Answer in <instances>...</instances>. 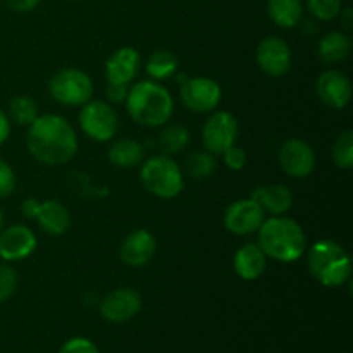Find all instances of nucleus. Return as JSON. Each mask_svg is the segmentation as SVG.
I'll list each match as a JSON object with an SVG mask.
<instances>
[{
	"label": "nucleus",
	"mask_w": 353,
	"mask_h": 353,
	"mask_svg": "<svg viewBox=\"0 0 353 353\" xmlns=\"http://www.w3.org/2000/svg\"><path fill=\"white\" fill-rule=\"evenodd\" d=\"M26 145L41 164L64 165L78 154V134L65 117L43 114L28 126Z\"/></svg>",
	"instance_id": "1"
},
{
	"label": "nucleus",
	"mask_w": 353,
	"mask_h": 353,
	"mask_svg": "<svg viewBox=\"0 0 353 353\" xmlns=\"http://www.w3.org/2000/svg\"><path fill=\"white\" fill-rule=\"evenodd\" d=\"M259 247L276 262L292 264L307 252V234L292 217L272 216L259 228Z\"/></svg>",
	"instance_id": "2"
},
{
	"label": "nucleus",
	"mask_w": 353,
	"mask_h": 353,
	"mask_svg": "<svg viewBox=\"0 0 353 353\" xmlns=\"http://www.w3.org/2000/svg\"><path fill=\"white\" fill-rule=\"evenodd\" d=\"M124 103L131 119L147 128L164 126L174 112V100L169 90L154 79H143L130 86Z\"/></svg>",
	"instance_id": "3"
},
{
	"label": "nucleus",
	"mask_w": 353,
	"mask_h": 353,
	"mask_svg": "<svg viewBox=\"0 0 353 353\" xmlns=\"http://www.w3.org/2000/svg\"><path fill=\"white\" fill-rule=\"evenodd\" d=\"M307 265L312 278L326 288H340L350 281V255L334 240L316 241L307 254Z\"/></svg>",
	"instance_id": "4"
},
{
	"label": "nucleus",
	"mask_w": 353,
	"mask_h": 353,
	"mask_svg": "<svg viewBox=\"0 0 353 353\" xmlns=\"http://www.w3.org/2000/svg\"><path fill=\"white\" fill-rule=\"evenodd\" d=\"M141 183L159 199H176L185 186V174L171 155H154L141 162Z\"/></svg>",
	"instance_id": "5"
},
{
	"label": "nucleus",
	"mask_w": 353,
	"mask_h": 353,
	"mask_svg": "<svg viewBox=\"0 0 353 353\" xmlns=\"http://www.w3.org/2000/svg\"><path fill=\"white\" fill-rule=\"evenodd\" d=\"M52 99L65 107H81L93 99L92 78L85 71L76 68H64L55 72L48 83Z\"/></svg>",
	"instance_id": "6"
},
{
	"label": "nucleus",
	"mask_w": 353,
	"mask_h": 353,
	"mask_svg": "<svg viewBox=\"0 0 353 353\" xmlns=\"http://www.w3.org/2000/svg\"><path fill=\"white\" fill-rule=\"evenodd\" d=\"M79 128L95 141L112 140L119 130V116L110 103L103 100H90L79 110Z\"/></svg>",
	"instance_id": "7"
},
{
	"label": "nucleus",
	"mask_w": 353,
	"mask_h": 353,
	"mask_svg": "<svg viewBox=\"0 0 353 353\" xmlns=\"http://www.w3.org/2000/svg\"><path fill=\"white\" fill-rule=\"evenodd\" d=\"M179 99L183 105L196 114H205L216 110L223 99V90L219 83L205 76H193V78L179 79Z\"/></svg>",
	"instance_id": "8"
},
{
	"label": "nucleus",
	"mask_w": 353,
	"mask_h": 353,
	"mask_svg": "<svg viewBox=\"0 0 353 353\" xmlns=\"http://www.w3.org/2000/svg\"><path fill=\"white\" fill-rule=\"evenodd\" d=\"M240 134L238 119L228 110H217L202 128V143L207 152L214 155H221L228 148L236 145Z\"/></svg>",
	"instance_id": "9"
},
{
	"label": "nucleus",
	"mask_w": 353,
	"mask_h": 353,
	"mask_svg": "<svg viewBox=\"0 0 353 353\" xmlns=\"http://www.w3.org/2000/svg\"><path fill=\"white\" fill-rule=\"evenodd\" d=\"M278 162L281 171L290 178L303 179L312 174L316 169V150L309 141L300 140V138H290L279 147Z\"/></svg>",
	"instance_id": "10"
},
{
	"label": "nucleus",
	"mask_w": 353,
	"mask_h": 353,
	"mask_svg": "<svg viewBox=\"0 0 353 353\" xmlns=\"http://www.w3.org/2000/svg\"><path fill=\"white\" fill-rule=\"evenodd\" d=\"M255 61L259 68L271 78H281L288 74L293 64V55L290 45L281 37H265L259 41L255 50Z\"/></svg>",
	"instance_id": "11"
},
{
	"label": "nucleus",
	"mask_w": 353,
	"mask_h": 353,
	"mask_svg": "<svg viewBox=\"0 0 353 353\" xmlns=\"http://www.w3.org/2000/svg\"><path fill=\"white\" fill-rule=\"evenodd\" d=\"M265 219V212L252 196L234 200L224 212V228L236 236L257 233Z\"/></svg>",
	"instance_id": "12"
},
{
	"label": "nucleus",
	"mask_w": 353,
	"mask_h": 353,
	"mask_svg": "<svg viewBox=\"0 0 353 353\" xmlns=\"http://www.w3.org/2000/svg\"><path fill=\"white\" fill-rule=\"evenodd\" d=\"M100 316L112 324H123L134 319L141 310V295L133 288H116L100 300Z\"/></svg>",
	"instance_id": "13"
},
{
	"label": "nucleus",
	"mask_w": 353,
	"mask_h": 353,
	"mask_svg": "<svg viewBox=\"0 0 353 353\" xmlns=\"http://www.w3.org/2000/svg\"><path fill=\"white\" fill-rule=\"evenodd\" d=\"M316 92L324 105L333 110H341L352 100V83L340 69H326L317 78Z\"/></svg>",
	"instance_id": "14"
},
{
	"label": "nucleus",
	"mask_w": 353,
	"mask_h": 353,
	"mask_svg": "<svg viewBox=\"0 0 353 353\" xmlns=\"http://www.w3.org/2000/svg\"><path fill=\"white\" fill-rule=\"evenodd\" d=\"M37 234L24 224H12L0 231V259L6 262L24 261L37 250Z\"/></svg>",
	"instance_id": "15"
},
{
	"label": "nucleus",
	"mask_w": 353,
	"mask_h": 353,
	"mask_svg": "<svg viewBox=\"0 0 353 353\" xmlns=\"http://www.w3.org/2000/svg\"><path fill=\"white\" fill-rule=\"evenodd\" d=\"M157 252V240L148 230H134L123 240L119 257L130 268H143L154 259Z\"/></svg>",
	"instance_id": "16"
},
{
	"label": "nucleus",
	"mask_w": 353,
	"mask_h": 353,
	"mask_svg": "<svg viewBox=\"0 0 353 353\" xmlns=\"http://www.w3.org/2000/svg\"><path fill=\"white\" fill-rule=\"evenodd\" d=\"M141 68V57L137 48L121 47L107 59L105 78L109 83L130 85Z\"/></svg>",
	"instance_id": "17"
},
{
	"label": "nucleus",
	"mask_w": 353,
	"mask_h": 353,
	"mask_svg": "<svg viewBox=\"0 0 353 353\" xmlns=\"http://www.w3.org/2000/svg\"><path fill=\"white\" fill-rule=\"evenodd\" d=\"M233 268L238 278L243 281H255L264 274L268 268V257L257 243H247L234 254Z\"/></svg>",
	"instance_id": "18"
},
{
	"label": "nucleus",
	"mask_w": 353,
	"mask_h": 353,
	"mask_svg": "<svg viewBox=\"0 0 353 353\" xmlns=\"http://www.w3.org/2000/svg\"><path fill=\"white\" fill-rule=\"evenodd\" d=\"M252 199L264 209L265 214L272 216H285L293 207V195L285 185H262L254 188L250 193Z\"/></svg>",
	"instance_id": "19"
},
{
	"label": "nucleus",
	"mask_w": 353,
	"mask_h": 353,
	"mask_svg": "<svg viewBox=\"0 0 353 353\" xmlns=\"http://www.w3.org/2000/svg\"><path fill=\"white\" fill-rule=\"evenodd\" d=\"M34 219L38 221V226L50 236L65 234L71 228V214L65 209L64 203L54 199L43 200L40 203V210Z\"/></svg>",
	"instance_id": "20"
},
{
	"label": "nucleus",
	"mask_w": 353,
	"mask_h": 353,
	"mask_svg": "<svg viewBox=\"0 0 353 353\" xmlns=\"http://www.w3.org/2000/svg\"><path fill=\"white\" fill-rule=\"evenodd\" d=\"M107 159L114 168H138L145 161V148L140 141L131 140V138H119L109 147Z\"/></svg>",
	"instance_id": "21"
},
{
	"label": "nucleus",
	"mask_w": 353,
	"mask_h": 353,
	"mask_svg": "<svg viewBox=\"0 0 353 353\" xmlns=\"http://www.w3.org/2000/svg\"><path fill=\"white\" fill-rule=\"evenodd\" d=\"M352 52V38L345 31H330L324 34L317 45V54L319 59L327 65L340 64L350 55Z\"/></svg>",
	"instance_id": "22"
},
{
	"label": "nucleus",
	"mask_w": 353,
	"mask_h": 353,
	"mask_svg": "<svg viewBox=\"0 0 353 353\" xmlns=\"http://www.w3.org/2000/svg\"><path fill=\"white\" fill-rule=\"evenodd\" d=\"M265 10L276 26L292 30L303 19V0H265Z\"/></svg>",
	"instance_id": "23"
},
{
	"label": "nucleus",
	"mask_w": 353,
	"mask_h": 353,
	"mask_svg": "<svg viewBox=\"0 0 353 353\" xmlns=\"http://www.w3.org/2000/svg\"><path fill=\"white\" fill-rule=\"evenodd\" d=\"M145 71H147L148 78L154 79V81L169 79L178 71V57L169 50H155L147 59Z\"/></svg>",
	"instance_id": "24"
},
{
	"label": "nucleus",
	"mask_w": 353,
	"mask_h": 353,
	"mask_svg": "<svg viewBox=\"0 0 353 353\" xmlns=\"http://www.w3.org/2000/svg\"><path fill=\"white\" fill-rule=\"evenodd\" d=\"M217 169L216 155L207 150H195L185 159V171L193 179H207Z\"/></svg>",
	"instance_id": "25"
},
{
	"label": "nucleus",
	"mask_w": 353,
	"mask_h": 353,
	"mask_svg": "<svg viewBox=\"0 0 353 353\" xmlns=\"http://www.w3.org/2000/svg\"><path fill=\"white\" fill-rule=\"evenodd\" d=\"M159 143H161L162 150L165 155H176L181 154L190 143V131L183 124H168L162 130L161 137H159Z\"/></svg>",
	"instance_id": "26"
},
{
	"label": "nucleus",
	"mask_w": 353,
	"mask_h": 353,
	"mask_svg": "<svg viewBox=\"0 0 353 353\" xmlns=\"http://www.w3.org/2000/svg\"><path fill=\"white\" fill-rule=\"evenodd\" d=\"M9 119L14 121L19 126H30L40 112H38V103L31 97L17 95L9 102Z\"/></svg>",
	"instance_id": "27"
},
{
	"label": "nucleus",
	"mask_w": 353,
	"mask_h": 353,
	"mask_svg": "<svg viewBox=\"0 0 353 353\" xmlns=\"http://www.w3.org/2000/svg\"><path fill=\"white\" fill-rule=\"evenodd\" d=\"M331 159L340 169L353 168V131L347 130L336 137L331 145Z\"/></svg>",
	"instance_id": "28"
},
{
	"label": "nucleus",
	"mask_w": 353,
	"mask_h": 353,
	"mask_svg": "<svg viewBox=\"0 0 353 353\" xmlns=\"http://www.w3.org/2000/svg\"><path fill=\"white\" fill-rule=\"evenodd\" d=\"M305 6L317 21H333L343 9V0H305Z\"/></svg>",
	"instance_id": "29"
},
{
	"label": "nucleus",
	"mask_w": 353,
	"mask_h": 353,
	"mask_svg": "<svg viewBox=\"0 0 353 353\" xmlns=\"http://www.w3.org/2000/svg\"><path fill=\"white\" fill-rule=\"evenodd\" d=\"M17 288V274L10 265L0 264V303L7 302Z\"/></svg>",
	"instance_id": "30"
},
{
	"label": "nucleus",
	"mask_w": 353,
	"mask_h": 353,
	"mask_svg": "<svg viewBox=\"0 0 353 353\" xmlns=\"http://www.w3.org/2000/svg\"><path fill=\"white\" fill-rule=\"evenodd\" d=\"M221 155L224 159V165L231 169V171H241L247 165V152L241 147H238V145H233V147H230Z\"/></svg>",
	"instance_id": "31"
},
{
	"label": "nucleus",
	"mask_w": 353,
	"mask_h": 353,
	"mask_svg": "<svg viewBox=\"0 0 353 353\" xmlns=\"http://www.w3.org/2000/svg\"><path fill=\"white\" fill-rule=\"evenodd\" d=\"M16 190V174L6 161L0 159V199H7Z\"/></svg>",
	"instance_id": "32"
},
{
	"label": "nucleus",
	"mask_w": 353,
	"mask_h": 353,
	"mask_svg": "<svg viewBox=\"0 0 353 353\" xmlns=\"http://www.w3.org/2000/svg\"><path fill=\"white\" fill-rule=\"evenodd\" d=\"M59 353H100L97 345L88 338H71L61 347Z\"/></svg>",
	"instance_id": "33"
},
{
	"label": "nucleus",
	"mask_w": 353,
	"mask_h": 353,
	"mask_svg": "<svg viewBox=\"0 0 353 353\" xmlns=\"http://www.w3.org/2000/svg\"><path fill=\"white\" fill-rule=\"evenodd\" d=\"M128 92H130V85H123V83H109L107 85V99L110 103L126 102Z\"/></svg>",
	"instance_id": "34"
},
{
	"label": "nucleus",
	"mask_w": 353,
	"mask_h": 353,
	"mask_svg": "<svg viewBox=\"0 0 353 353\" xmlns=\"http://www.w3.org/2000/svg\"><path fill=\"white\" fill-rule=\"evenodd\" d=\"M6 2H7V6H9L10 10L24 14V12H31L33 9H37L38 3H40L41 0H6Z\"/></svg>",
	"instance_id": "35"
},
{
	"label": "nucleus",
	"mask_w": 353,
	"mask_h": 353,
	"mask_svg": "<svg viewBox=\"0 0 353 353\" xmlns=\"http://www.w3.org/2000/svg\"><path fill=\"white\" fill-rule=\"evenodd\" d=\"M40 200L34 199V196H28L23 203H21V212L28 217V219H34L38 216V210H40Z\"/></svg>",
	"instance_id": "36"
},
{
	"label": "nucleus",
	"mask_w": 353,
	"mask_h": 353,
	"mask_svg": "<svg viewBox=\"0 0 353 353\" xmlns=\"http://www.w3.org/2000/svg\"><path fill=\"white\" fill-rule=\"evenodd\" d=\"M10 137V119L2 109H0V145L6 143Z\"/></svg>",
	"instance_id": "37"
},
{
	"label": "nucleus",
	"mask_w": 353,
	"mask_h": 353,
	"mask_svg": "<svg viewBox=\"0 0 353 353\" xmlns=\"http://www.w3.org/2000/svg\"><path fill=\"white\" fill-rule=\"evenodd\" d=\"M340 23L341 26H343L345 33H350V31L353 30V10L352 7H343L340 12Z\"/></svg>",
	"instance_id": "38"
},
{
	"label": "nucleus",
	"mask_w": 353,
	"mask_h": 353,
	"mask_svg": "<svg viewBox=\"0 0 353 353\" xmlns=\"http://www.w3.org/2000/svg\"><path fill=\"white\" fill-rule=\"evenodd\" d=\"M3 224H6V219H3V212L2 209H0V231L3 230Z\"/></svg>",
	"instance_id": "39"
},
{
	"label": "nucleus",
	"mask_w": 353,
	"mask_h": 353,
	"mask_svg": "<svg viewBox=\"0 0 353 353\" xmlns=\"http://www.w3.org/2000/svg\"><path fill=\"white\" fill-rule=\"evenodd\" d=\"M69 2H83V0H69Z\"/></svg>",
	"instance_id": "40"
}]
</instances>
